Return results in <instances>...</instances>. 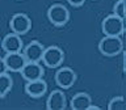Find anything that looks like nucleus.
<instances>
[{
	"mask_svg": "<svg viewBox=\"0 0 126 110\" xmlns=\"http://www.w3.org/2000/svg\"><path fill=\"white\" fill-rule=\"evenodd\" d=\"M20 72H21V76L25 79L26 81H29V80H35V79L43 77L45 69H43V67L39 62L26 60V63L24 64V67L21 68Z\"/></svg>",
	"mask_w": 126,
	"mask_h": 110,
	"instance_id": "obj_8",
	"label": "nucleus"
},
{
	"mask_svg": "<svg viewBox=\"0 0 126 110\" xmlns=\"http://www.w3.org/2000/svg\"><path fill=\"white\" fill-rule=\"evenodd\" d=\"M71 5H74V7H80V5H83L84 4V1L85 0H67Z\"/></svg>",
	"mask_w": 126,
	"mask_h": 110,
	"instance_id": "obj_18",
	"label": "nucleus"
},
{
	"mask_svg": "<svg viewBox=\"0 0 126 110\" xmlns=\"http://www.w3.org/2000/svg\"><path fill=\"white\" fill-rule=\"evenodd\" d=\"M46 108L49 110H64L66 109V94L61 89L53 90L46 100Z\"/></svg>",
	"mask_w": 126,
	"mask_h": 110,
	"instance_id": "obj_12",
	"label": "nucleus"
},
{
	"mask_svg": "<svg viewBox=\"0 0 126 110\" xmlns=\"http://www.w3.org/2000/svg\"><path fill=\"white\" fill-rule=\"evenodd\" d=\"M109 110H124L125 109V98L122 96H116L109 101L108 104Z\"/></svg>",
	"mask_w": 126,
	"mask_h": 110,
	"instance_id": "obj_15",
	"label": "nucleus"
},
{
	"mask_svg": "<svg viewBox=\"0 0 126 110\" xmlns=\"http://www.w3.org/2000/svg\"><path fill=\"white\" fill-rule=\"evenodd\" d=\"M47 90V82L43 79H35V80H29L25 84V92L28 96L38 98L42 97Z\"/></svg>",
	"mask_w": 126,
	"mask_h": 110,
	"instance_id": "obj_11",
	"label": "nucleus"
},
{
	"mask_svg": "<svg viewBox=\"0 0 126 110\" xmlns=\"http://www.w3.org/2000/svg\"><path fill=\"white\" fill-rule=\"evenodd\" d=\"M9 28L13 33H17L20 35L28 33L32 28V20L26 13L22 12H17L11 17L9 21Z\"/></svg>",
	"mask_w": 126,
	"mask_h": 110,
	"instance_id": "obj_5",
	"label": "nucleus"
},
{
	"mask_svg": "<svg viewBox=\"0 0 126 110\" xmlns=\"http://www.w3.org/2000/svg\"><path fill=\"white\" fill-rule=\"evenodd\" d=\"M0 43H1V37H0Z\"/></svg>",
	"mask_w": 126,
	"mask_h": 110,
	"instance_id": "obj_19",
	"label": "nucleus"
},
{
	"mask_svg": "<svg viewBox=\"0 0 126 110\" xmlns=\"http://www.w3.org/2000/svg\"><path fill=\"white\" fill-rule=\"evenodd\" d=\"M113 14L125 18V0H117L113 5Z\"/></svg>",
	"mask_w": 126,
	"mask_h": 110,
	"instance_id": "obj_16",
	"label": "nucleus"
},
{
	"mask_svg": "<svg viewBox=\"0 0 126 110\" xmlns=\"http://www.w3.org/2000/svg\"><path fill=\"white\" fill-rule=\"evenodd\" d=\"M43 50H45V46L39 41H30L22 49V54L29 62H41Z\"/></svg>",
	"mask_w": 126,
	"mask_h": 110,
	"instance_id": "obj_10",
	"label": "nucleus"
},
{
	"mask_svg": "<svg viewBox=\"0 0 126 110\" xmlns=\"http://www.w3.org/2000/svg\"><path fill=\"white\" fill-rule=\"evenodd\" d=\"M4 72H8V68H7L5 60H4V56H0V73H4Z\"/></svg>",
	"mask_w": 126,
	"mask_h": 110,
	"instance_id": "obj_17",
	"label": "nucleus"
},
{
	"mask_svg": "<svg viewBox=\"0 0 126 110\" xmlns=\"http://www.w3.org/2000/svg\"><path fill=\"white\" fill-rule=\"evenodd\" d=\"M47 18L49 21L55 26H63L68 21L70 18V12L66 5L61 3H54L51 4L47 9Z\"/></svg>",
	"mask_w": 126,
	"mask_h": 110,
	"instance_id": "obj_3",
	"label": "nucleus"
},
{
	"mask_svg": "<svg viewBox=\"0 0 126 110\" xmlns=\"http://www.w3.org/2000/svg\"><path fill=\"white\" fill-rule=\"evenodd\" d=\"M13 86L12 76L8 72L0 73V97H5Z\"/></svg>",
	"mask_w": 126,
	"mask_h": 110,
	"instance_id": "obj_14",
	"label": "nucleus"
},
{
	"mask_svg": "<svg viewBox=\"0 0 126 110\" xmlns=\"http://www.w3.org/2000/svg\"><path fill=\"white\" fill-rule=\"evenodd\" d=\"M124 49V42L120 35H104L98 42V50L105 56H116Z\"/></svg>",
	"mask_w": 126,
	"mask_h": 110,
	"instance_id": "obj_1",
	"label": "nucleus"
},
{
	"mask_svg": "<svg viewBox=\"0 0 126 110\" xmlns=\"http://www.w3.org/2000/svg\"><path fill=\"white\" fill-rule=\"evenodd\" d=\"M43 64L50 67V68H55V67H59L64 60V53L59 46H47L43 50L42 54V59Z\"/></svg>",
	"mask_w": 126,
	"mask_h": 110,
	"instance_id": "obj_4",
	"label": "nucleus"
},
{
	"mask_svg": "<svg viewBox=\"0 0 126 110\" xmlns=\"http://www.w3.org/2000/svg\"><path fill=\"white\" fill-rule=\"evenodd\" d=\"M75 81H76V73L70 67H61L55 73V82L62 89L71 88L75 84Z\"/></svg>",
	"mask_w": 126,
	"mask_h": 110,
	"instance_id": "obj_6",
	"label": "nucleus"
},
{
	"mask_svg": "<svg viewBox=\"0 0 126 110\" xmlns=\"http://www.w3.org/2000/svg\"><path fill=\"white\" fill-rule=\"evenodd\" d=\"M91 105H92V98L85 92H79L74 94L70 102V106L74 110H89Z\"/></svg>",
	"mask_w": 126,
	"mask_h": 110,
	"instance_id": "obj_13",
	"label": "nucleus"
},
{
	"mask_svg": "<svg viewBox=\"0 0 126 110\" xmlns=\"http://www.w3.org/2000/svg\"><path fill=\"white\" fill-rule=\"evenodd\" d=\"M0 46L5 53H15V51H21L24 49V42L21 39V35L12 31L1 38Z\"/></svg>",
	"mask_w": 126,
	"mask_h": 110,
	"instance_id": "obj_7",
	"label": "nucleus"
},
{
	"mask_svg": "<svg viewBox=\"0 0 126 110\" xmlns=\"http://www.w3.org/2000/svg\"><path fill=\"white\" fill-rule=\"evenodd\" d=\"M4 60H5L8 71L20 72L24 64L26 63V58L22 54V51H15V53H7L4 55Z\"/></svg>",
	"mask_w": 126,
	"mask_h": 110,
	"instance_id": "obj_9",
	"label": "nucleus"
},
{
	"mask_svg": "<svg viewBox=\"0 0 126 110\" xmlns=\"http://www.w3.org/2000/svg\"><path fill=\"white\" fill-rule=\"evenodd\" d=\"M125 29V18H121L116 14H109L102 20L101 30L104 35H122Z\"/></svg>",
	"mask_w": 126,
	"mask_h": 110,
	"instance_id": "obj_2",
	"label": "nucleus"
}]
</instances>
